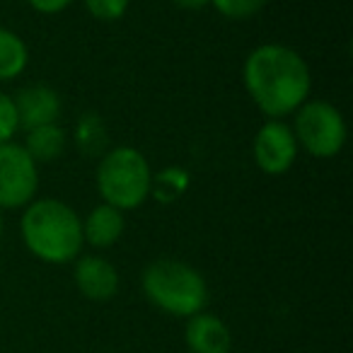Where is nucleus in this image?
<instances>
[{"label": "nucleus", "mask_w": 353, "mask_h": 353, "mask_svg": "<svg viewBox=\"0 0 353 353\" xmlns=\"http://www.w3.org/2000/svg\"><path fill=\"white\" fill-rule=\"evenodd\" d=\"M245 88L266 117L281 121L307 102L312 75L307 61L295 49L261 44L245 61Z\"/></svg>", "instance_id": "nucleus-1"}, {"label": "nucleus", "mask_w": 353, "mask_h": 353, "mask_svg": "<svg viewBox=\"0 0 353 353\" xmlns=\"http://www.w3.org/2000/svg\"><path fill=\"white\" fill-rule=\"evenodd\" d=\"M20 228L27 250L46 264H68L78 259L85 245L83 221L59 199H41L25 206Z\"/></svg>", "instance_id": "nucleus-2"}, {"label": "nucleus", "mask_w": 353, "mask_h": 353, "mask_svg": "<svg viewBox=\"0 0 353 353\" xmlns=\"http://www.w3.org/2000/svg\"><path fill=\"white\" fill-rule=\"evenodd\" d=\"M148 300L174 317H194L206 307L208 288L194 266L176 259H157L143 274Z\"/></svg>", "instance_id": "nucleus-3"}, {"label": "nucleus", "mask_w": 353, "mask_h": 353, "mask_svg": "<svg viewBox=\"0 0 353 353\" xmlns=\"http://www.w3.org/2000/svg\"><path fill=\"white\" fill-rule=\"evenodd\" d=\"M97 192L107 206L133 211L152 194V172L145 155L131 145L109 150L97 167Z\"/></svg>", "instance_id": "nucleus-4"}, {"label": "nucleus", "mask_w": 353, "mask_h": 353, "mask_svg": "<svg viewBox=\"0 0 353 353\" xmlns=\"http://www.w3.org/2000/svg\"><path fill=\"white\" fill-rule=\"evenodd\" d=\"M293 136L298 148L317 160H329L346 145V121L334 104L314 99L295 112Z\"/></svg>", "instance_id": "nucleus-5"}, {"label": "nucleus", "mask_w": 353, "mask_h": 353, "mask_svg": "<svg viewBox=\"0 0 353 353\" xmlns=\"http://www.w3.org/2000/svg\"><path fill=\"white\" fill-rule=\"evenodd\" d=\"M39 189V167L17 143L0 145V211H15L32 203Z\"/></svg>", "instance_id": "nucleus-6"}, {"label": "nucleus", "mask_w": 353, "mask_h": 353, "mask_svg": "<svg viewBox=\"0 0 353 353\" xmlns=\"http://www.w3.org/2000/svg\"><path fill=\"white\" fill-rule=\"evenodd\" d=\"M254 162L264 174L279 176L285 174L295 165L298 143L293 128L279 119H269L254 136Z\"/></svg>", "instance_id": "nucleus-7"}, {"label": "nucleus", "mask_w": 353, "mask_h": 353, "mask_svg": "<svg viewBox=\"0 0 353 353\" xmlns=\"http://www.w3.org/2000/svg\"><path fill=\"white\" fill-rule=\"evenodd\" d=\"M75 285L88 300L104 303L112 300L119 290V271L112 261L102 256H83L75 264Z\"/></svg>", "instance_id": "nucleus-8"}, {"label": "nucleus", "mask_w": 353, "mask_h": 353, "mask_svg": "<svg viewBox=\"0 0 353 353\" xmlns=\"http://www.w3.org/2000/svg\"><path fill=\"white\" fill-rule=\"evenodd\" d=\"M15 109H17V121L20 128H39L46 123H56L61 114V99L56 94V90L46 88V85H32L25 88L15 99Z\"/></svg>", "instance_id": "nucleus-9"}, {"label": "nucleus", "mask_w": 353, "mask_h": 353, "mask_svg": "<svg viewBox=\"0 0 353 353\" xmlns=\"http://www.w3.org/2000/svg\"><path fill=\"white\" fill-rule=\"evenodd\" d=\"M184 336L192 353H230L232 348L230 329L216 314L199 312L189 317Z\"/></svg>", "instance_id": "nucleus-10"}, {"label": "nucleus", "mask_w": 353, "mask_h": 353, "mask_svg": "<svg viewBox=\"0 0 353 353\" xmlns=\"http://www.w3.org/2000/svg\"><path fill=\"white\" fill-rule=\"evenodd\" d=\"M123 228H126V221H123V213L114 206H107V203H99L97 208L90 211V216L85 218L83 223V237L85 242H90L97 250H104V247H112L119 242V237L123 235Z\"/></svg>", "instance_id": "nucleus-11"}, {"label": "nucleus", "mask_w": 353, "mask_h": 353, "mask_svg": "<svg viewBox=\"0 0 353 353\" xmlns=\"http://www.w3.org/2000/svg\"><path fill=\"white\" fill-rule=\"evenodd\" d=\"M65 148V131L59 123H46V126L32 128L27 131V143L25 150L32 155V160L39 162H51L63 152Z\"/></svg>", "instance_id": "nucleus-12"}, {"label": "nucleus", "mask_w": 353, "mask_h": 353, "mask_svg": "<svg viewBox=\"0 0 353 353\" xmlns=\"http://www.w3.org/2000/svg\"><path fill=\"white\" fill-rule=\"evenodd\" d=\"M30 61V51L27 44L15 34V32L0 27V83L6 80H15L22 75Z\"/></svg>", "instance_id": "nucleus-13"}, {"label": "nucleus", "mask_w": 353, "mask_h": 353, "mask_svg": "<svg viewBox=\"0 0 353 353\" xmlns=\"http://www.w3.org/2000/svg\"><path fill=\"white\" fill-rule=\"evenodd\" d=\"M225 20H250L259 15L269 0H208Z\"/></svg>", "instance_id": "nucleus-14"}, {"label": "nucleus", "mask_w": 353, "mask_h": 353, "mask_svg": "<svg viewBox=\"0 0 353 353\" xmlns=\"http://www.w3.org/2000/svg\"><path fill=\"white\" fill-rule=\"evenodd\" d=\"M88 12L99 22H117L126 15L131 0H83Z\"/></svg>", "instance_id": "nucleus-15"}, {"label": "nucleus", "mask_w": 353, "mask_h": 353, "mask_svg": "<svg viewBox=\"0 0 353 353\" xmlns=\"http://www.w3.org/2000/svg\"><path fill=\"white\" fill-rule=\"evenodd\" d=\"M17 131H20V121H17L15 102L6 92H0V145L10 143Z\"/></svg>", "instance_id": "nucleus-16"}, {"label": "nucleus", "mask_w": 353, "mask_h": 353, "mask_svg": "<svg viewBox=\"0 0 353 353\" xmlns=\"http://www.w3.org/2000/svg\"><path fill=\"white\" fill-rule=\"evenodd\" d=\"M187 174L184 170H165L160 174V182H157V194L160 192H170L172 196H179L187 187Z\"/></svg>", "instance_id": "nucleus-17"}, {"label": "nucleus", "mask_w": 353, "mask_h": 353, "mask_svg": "<svg viewBox=\"0 0 353 353\" xmlns=\"http://www.w3.org/2000/svg\"><path fill=\"white\" fill-rule=\"evenodd\" d=\"M27 3H30L37 12H41V15H56V12L65 10L73 0H27Z\"/></svg>", "instance_id": "nucleus-18"}, {"label": "nucleus", "mask_w": 353, "mask_h": 353, "mask_svg": "<svg viewBox=\"0 0 353 353\" xmlns=\"http://www.w3.org/2000/svg\"><path fill=\"white\" fill-rule=\"evenodd\" d=\"M176 8H184V10H201L208 6V0H170Z\"/></svg>", "instance_id": "nucleus-19"}, {"label": "nucleus", "mask_w": 353, "mask_h": 353, "mask_svg": "<svg viewBox=\"0 0 353 353\" xmlns=\"http://www.w3.org/2000/svg\"><path fill=\"white\" fill-rule=\"evenodd\" d=\"M0 235H3V211H0Z\"/></svg>", "instance_id": "nucleus-20"}]
</instances>
